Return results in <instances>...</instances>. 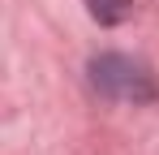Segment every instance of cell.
Here are the masks:
<instances>
[{
  "label": "cell",
  "mask_w": 159,
  "mask_h": 155,
  "mask_svg": "<svg viewBox=\"0 0 159 155\" xmlns=\"http://www.w3.org/2000/svg\"><path fill=\"white\" fill-rule=\"evenodd\" d=\"M90 86L120 103H151L159 95L151 69L133 56H120V52H103V56L90 60Z\"/></svg>",
  "instance_id": "cell-1"
},
{
  "label": "cell",
  "mask_w": 159,
  "mask_h": 155,
  "mask_svg": "<svg viewBox=\"0 0 159 155\" xmlns=\"http://www.w3.org/2000/svg\"><path fill=\"white\" fill-rule=\"evenodd\" d=\"M86 9L99 26H120L133 13V0H86Z\"/></svg>",
  "instance_id": "cell-2"
}]
</instances>
